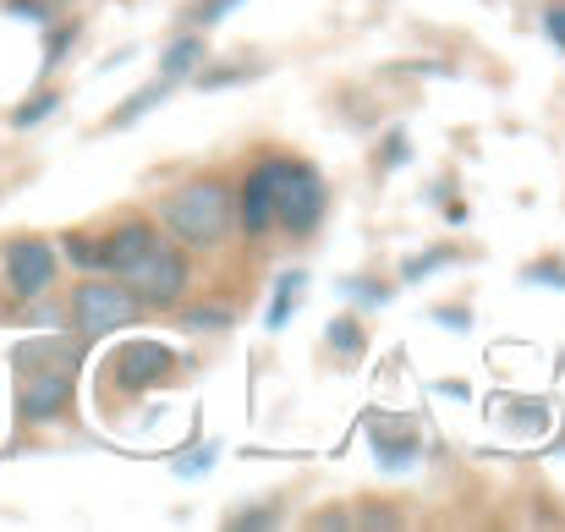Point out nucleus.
<instances>
[{"mask_svg":"<svg viewBox=\"0 0 565 532\" xmlns=\"http://www.w3.org/2000/svg\"><path fill=\"white\" fill-rule=\"evenodd\" d=\"M236 77H253V66H231V72H203L198 83H203V88H225V83H236Z\"/></svg>","mask_w":565,"mask_h":532,"instance_id":"412c9836","label":"nucleus"},{"mask_svg":"<svg viewBox=\"0 0 565 532\" xmlns=\"http://www.w3.org/2000/svg\"><path fill=\"white\" fill-rule=\"evenodd\" d=\"M166 94H171V77H160V83H149L143 94H132V99H127V105L116 110V127H132V121H138V116H149V110H154V105H160Z\"/></svg>","mask_w":565,"mask_h":532,"instance_id":"f8f14e48","label":"nucleus"},{"mask_svg":"<svg viewBox=\"0 0 565 532\" xmlns=\"http://www.w3.org/2000/svg\"><path fill=\"white\" fill-rule=\"evenodd\" d=\"M527 280H555V291L565 286V269L561 264H539V269H527Z\"/></svg>","mask_w":565,"mask_h":532,"instance_id":"b1692460","label":"nucleus"},{"mask_svg":"<svg viewBox=\"0 0 565 532\" xmlns=\"http://www.w3.org/2000/svg\"><path fill=\"white\" fill-rule=\"evenodd\" d=\"M269 522H275V517H269V511H253V517H236V522H231V528H269Z\"/></svg>","mask_w":565,"mask_h":532,"instance_id":"bb28decb","label":"nucleus"},{"mask_svg":"<svg viewBox=\"0 0 565 532\" xmlns=\"http://www.w3.org/2000/svg\"><path fill=\"white\" fill-rule=\"evenodd\" d=\"M66 258L83 269H99V236H66Z\"/></svg>","mask_w":565,"mask_h":532,"instance_id":"dca6fc26","label":"nucleus"},{"mask_svg":"<svg viewBox=\"0 0 565 532\" xmlns=\"http://www.w3.org/2000/svg\"><path fill=\"white\" fill-rule=\"evenodd\" d=\"M6 11H11V17H33V22H44V17H50V0H6Z\"/></svg>","mask_w":565,"mask_h":532,"instance_id":"aec40b11","label":"nucleus"},{"mask_svg":"<svg viewBox=\"0 0 565 532\" xmlns=\"http://www.w3.org/2000/svg\"><path fill=\"white\" fill-rule=\"evenodd\" d=\"M242 225H247L253 236L275 225V171H269V166H258L253 177L242 181Z\"/></svg>","mask_w":565,"mask_h":532,"instance_id":"9d476101","label":"nucleus"},{"mask_svg":"<svg viewBox=\"0 0 565 532\" xmlns=\"http://www.w3.org/2000/svg\"><path fill=\"white\" fill-rule=\"evenodd\" d=\"M374 450L384 467H412L417 456V428L395 423V412H374Z\"/></svg>","mask_w":565,"mask_h":532,"instance_id":"6e6552de","label":"nucleus"},{"mask_svg":"<svg viewBox=\"0 0 565 532\" xmlns=\"http://www.w3.org/2000/svg\"><path fill=\"white\" fill-rule=\"evenodd\" d=\"M116 280H127L132 286V297L143 302V308H177L182 297H188V253L177 247V242H166L160 231L149 236V247L116 275Z\"/></svg>","mask_w":565,"mask_h":532,"instance_id":"f03ea898","label":"nucleus"},{"mask_svg":"<svg viewBox=\"0 0 565 532\" xmlns=\"http://www.w3.org/2000/svg\"><path fill=\"white\" fill-rule=\"evenodd\" d=\"M160 66H166V77H171V83L192 77V72L203 66V39H177V44L166 50V61H160Z\"/></svg>","mask_w":565,"mask_h":532,"instance_id":"9b49d317","label":"nucleus"},{"mask_svg":"<svg viewBox=\"0 0 565 532\" xmlns=\"http://www.w3.org/2000/svg\"><path fill=\"white\" fill-rule=\"evenodd\" d=\"M171 368H177V352L160 347V341H127V347L116 352V379H121L127 390H149V384H160Z\"/></svg>","mask_w":565,"mask_h":532,"instance_id":"0eeeda50","label":"nucleus"},{"mask_svg":"<svg viewBox=\"0 0 565 532\" xmlns=\"http://www.w3.org/2000/svg\"><path fill=\"white\" fill-rule=\"evenodd\" d=\"M439 264H450V253H445V247H439V253H423V258H406V269H401V275H406V280H423V275H434Z\"/></svg>","mask_w":565,"mask_h":532,"instance_id":"6ab92c4d","label":"nucleus"},{"mask_svg":"<svg viewBox=\"0 0 565 532\" xmlns=\"http://www.w3.org/2000/svg\"><path fill=\"white\" fill-rule=\"evenodd\" d=\"M72 39H77V22H61V28L50 33V50H44V72H50V66H55V61H61V55L72 50Z\"/></svg>","mask_w":565,"mask_h":532,"instance_id":"f3484780","label":"nucleus"},{"mask_svg":"<svg viewBox=\"0 0 565 532\" xmlns=\"http://www.w3.org/2000/svg\"><path fill=\"white\" fill-rule=\"evenodd\" d=\"M149 236H154V225H143V220H127L121 231H110V236H99V269H110V275H121L143 247H149Z\"/></svg>","mask_w":565,"mask_h":532,"instance_id":"1a4fd4ad","label":"nucleus"},{"mask_svg":"<svg viewBox=\"0 0 565 532\" xmlns=\"http://www.w3.org/2000/svg\"><path fill=\"white\" fill-rule=\"evenodd\" d=\"M297 297H302V275H280V291H275V308H269V330L286 324V313L297 308Z\"/></svg>","mask_w":565,"mask_h":532,"instance_id":"ddd939ff","label":"nucleus"},{"mask_svg":"<svg viewBox=\"0 0 565 532\" xmlns=\"http://www.w3.org/2000/svg\"><path fill=\"white\" fill-rule=\"evenodd\" d=\"M138 313H143V302L132 297L127 280H88V286L72 291V330L83 341L110 336V330H127Z\"/></svg>","mask_w":565,"mask_h":532,"instance_id":"39448f33","label":"nucleus"},{"mask_svg":"<svg viewBox=\"0 0 565 532\" xmlns=\"http://www.w3.org/2000/svg\"><path fill=\"white\" fill-rule=\"evenodd\" d=\"M434 319H439V324H461V330H467V324H472V313H461V308H439V313H434Z\"/></svg>","mask_w":565,"mask_h":532,"instance_id":"a878e982","label":"nucleus"},{"mask_svg":"<svg viewBox=\"0 0 565 532\" xmlns=\"http://www.w3.org/2000/svg\"><path fill=\"white\" fill-rule=\"evenodd\" d=\"M395 166H406V138L401 132H390V143H384V171H395Z\"/></svg>","mask_w":565,"mask_h":532,"instance_id":"4be33fe9","label":"nucleus"},{"mask_svg":"<svg viewBox=\"0 0 565 532\" xmlns=\"http://www.w3.org/2000/svg\"><path fill=\"white\" fill-rule=\"evenodd\" d=\"M231 6H236V0H203V6H198V17H192V22H203V28H209V22H220V17H225V11H231Z\"/></svg>","mask_w":565,"mask_h":532,"instance_id":"5701e85b","label":"nucleus"},{"mask_svg":"<svg viewBox=\"0 0 565 532\" xmlns=\"http://www.w3.org/2000/svg\"><path fill=\"white\" fill-rule=\"evenodd\" d=\"M231 220H236V209H231V192L220 181H192V187H182L166 203V225L188 247H220L225 231H231Z\"/></svg>","mask_w":565,"mask_h":532,"instance_id":"7ed1b4c3","label":"nucleus"},{"mask_svg":"<svg viewBox=\"0 0 565 532\" xmlns=\"http://www.w3.org/2000/svg\"><path fill=\"white\" fill-rule=\"evenodd\" d=\"M77 341L83 336H39V341H22L17 347V412L22 423H55L66 406H72V390H77Z\"/></svg>","mask_w":565,"mask_h":532,"instance_id":"f257e3e1","label":"nucleus"},{"mask_svg":"<svg viewBox=\"0 0 565 532\" xmlns=\"http://www.w3.org/2000/svg\"><path fill=\"white\" fill-rule=\"evenodd\" d=\"M55 105H61V94H39V99H28L22 110H11V127H39Z\"/></svg>","mask_w":565,"mask_h":532,"instance_id":"4468645a","label":"nucleus"},{"mask_svg":"<svg viewBox=\"0 0 565 532\" xmlns=\"http://www.w3.org/2000/svg\"><path fill=\"white\" fill-rule=\"evenodd\" d=\"M182 324H188V330H225V324H231V313H225V308H192Z\"/></svg>","mask_w":565,"mask_h":532,"instance_id":"a211bd4d","label":"nucleus"},{"mask_svg":"<svg viewBox=\"0 0 565 532\" xmlns=\"http://www.w3.org/2000/svg\"><path fill=\"white\" fill-rule=\"evenodd\" d=\"M6 280H11V291H17L22 302H28V297H44L50 280H55V253H50L39 236L11 242V247H6Z\"/></svg>","mask_w":565,"mask_h":532,"instance_id":"423d86ee","label":"nucleus"},{"mask_svg":"<svg viewBox=\"0 0 565 532\" xmlns=\"http://www.w3.org/2000/svg\"><path fill=\"white\" fill-rule=\"evenodd\" d=\"M330 347L347 352V357L363 352V330H358V319H335V324H330Z\"/></svg>","mask_w":565,"mask_h":532,"instance_id":"2eb2a0df","label":"nucleus"},{"mask_svg":"<svg viewBox=\"0 0 565 532\" xmlns=\"http://www.w3.org/2000/svg\"><path fill=\"white\" fill-rule=\"evenodd\" d=\"M544 28H550V39H555V44H565V6H555V11L544 17Z\"/></svg>","mask_w":565,"mask_h":532,"instance_id":"393cba45","label":"nucleus"},{"mask_svg":"<svg viewBox=\"0 0 565 532\" xmlns=\"http://www.w3.org/2000/svg\"><path fill=\"white\" fill-rule=\"evenodd\" d=\"M269 171H275V225L313 231L330 209V192H324L319 171L302 166V160H269Z\"/></svg>","mask_w":565,"mask_h":532,"instance_id":"20e7f679","label":"nucleus"}]
</instances>
